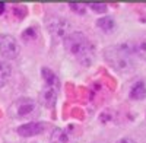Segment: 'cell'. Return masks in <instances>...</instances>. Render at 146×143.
<instances>
[{
    "label": "cell",
    "mask_w": 146,
    "mask_h": 143,
    "mask_svg": "<svg viewBox=\"0 0 146 143\" xmlns=\"http://www.w3.org/2000/svg\"><path fill=\"white\" fill-rule=\"evenodd\" d=\"M16 132L19 136L22 137H34V136H40L45 132V123L42 121H31V123H25L21 124Z\"/></svg>",
    "instance_id": "8992f818"
},
{
    "label": "cell",
    "mask_w": 146,
    "mask_h": 143,
    "mask_svg": "<svg viewBox=\"0 0 146 143\" xmlns=\"http://www.w3.org/2000/svg\"><path fill=\"white\" fill-rule=\"evenodd\" d=\"M45 26L48 29L53 37L56 40H64L66 37L73 32L72 31V23L63 18V16H58V15H50L45 19Z\"/></svg>",
    "instance_id": "277c9868"
},
{
    "label": "cell",
    "mask_w": 146,
    "mask_h": 143,
    "mask_svg": "<svg viewBox=\"0 0 146 143\" xmlns=\"http://www.w3.org/2000/svg\"><path fill=\"white\" fill-rule=\"evenodd\" d=\"M131 54H136L142 60H146V37H139L129 42Z\"/></svg>",
    "instance_id": "9c48e42d"
},
{
    "label": "cell",
    "mask_w": 146,
    "mask_h": 143,
    "mask_svg": "<svg viewBox=\"0 0 146 143\" xmlns=\"http://www.w3.org/2000/svg\"><path fill=\"white\" fill-rule=\"evenodd\" d=\"M12 76V67L7 62H0V88L7 85Z\"/></svg>",
    "instance_id": "7c38bea8"
},
{
    "label": "cell",
    "mask_w": 146,
    "mask_h": 143,
    "mask_svg": "<svg viewBox=\"0 0 146 143\" xmlns=\"http://www.w3.org/2000/svg\"><path fill=\"white\" fill-rule=\"evenodd\" d=\"M5 7H6V5H5V3H0V15H2L3 12H5Z\"/></svg>",
    "instance_id": "e0dca14e"
},
{
    "label": "cell",
    "mask_w": 146,
    "mask_h": 143,
    "mask_svg": "<svg viewBox=\"0 0 146 143\" xmlns=\"http://www.w3.org/2000/svg\"><path fill=\"white\" fill-rule=\"evenodd\" d=\"M129 97H130L131 99H135V101H142V99H145V98H146V85H145V82H142V80L136 82L135 85L131 86Z\"/></svg>",
    "instance_id": "30bf717a"
},
{
    "label": "cell",
    "mask_w": 146,
    "mask_h": 143,
    "mask_svg": "<svg viewBox=\"0 0 146 143\" xmlns=\"http://www.w3.org/2000/svg\"><path fill=\"white\" fill-rule=\"evenodd\" d=\"M89 7H91V10L96 12V13H105L107 12V5H104V3H91Z\"/></svg>",
    "instance_id": "5bb4252c"
},
{
    "label": "cell",
    "mask_w": 146,
    "mask_h": 143,
    "mask_svg": "<svg viewBox=\"0 0 146 143\" xmlns=\"http://www.w3.org/2000/svg\"><path fill=\"white\" fill-rule=\"evenodd\" d=\"M41 75H42V79H44L45 86H50V88H58V86H60L58 77H57V75L54 73L51 69L42 67V69H41Z\"/></svg>",
    "instance_id": "8fae6325"
},
{
    "label": "cell",
    "mask_w": 146,
    "mask_h": 143,
    "mask_svg": "<svg viewBox=\"0 0 146 143\" xmlns=\"http://www.w3.org/2000/svg\"><path fill=\"white\" fill-rule=\"evenodd\" d=\"M69 7H70L72 10H75V12H78V13H85V7H83L82 5H76V3H70V5H69Z\"/></svg>",
    "instance_id": "9a60e30c"
},
{
    "label": "cell",
    "mask_w": 146,
    "mask_h": 143,
    "mask_svg": "<svg viewBox=\"0 0 146 143\" xmlns=\"http://www.w3.org/2000/svg\"><path fill=\"white\" fill-rule=\"evenodd\" d=\"M58 97V88H50V86H44V89L40 93V101L42 105H45L47 108H53L56 105Z\"/></svg>",
    "instance_id": "ba28073f"
},
{
    "label": "cell",
    "mask_w": 146,
    "mask_h": 143,
    "mask_svg": "<svg viewBox=\"0 0 146 143\" xmlns=\"http://www.w3.org/2000/svg\"><path fill=\"white\" fill-rule=\"evenodd\" d=\"M117 143H136L133 139H130V137H123V139H120Z\"/></svg>",
    "instance_id": "2e32d148"
},
{
    "label": "cell",
    "mask_w": 146,
    "mask_h": 143,
    "mask_svg": "<svg viewBox=\"0 0 146 143\" xmlns=\"http://www.w3.org/2000/svg\"><path fill=\"white\" fill-rule=\"evenodd\" d=\"M63 47L69 56H72L75 60H78L83 66H89L94 53H95V47L89 41V38L82 32H72L69 37L63 40Z\"/></svg>",
    "instance_id": "7a4b0ae2"
},
{
    "label": "cell",
    "mask_w": 146,
    "mask_h": 143,
    "mask_svg": "<svg viewBox=\"0 0 146 143\" xmlns=\"http://www.w3.org/2000/svg\"><path fill=\"white\" fill-rule=\"evenodd\" d=\"M38 102L32 98H19L9 107L10 117L16 118V120H31L38 115Z\"/></svg>",
    "instance_id": "3957f363"
},
{
    "label": "cell",
    "mask_w": 146,
    "mask_h": 143,
    "mask_svg": "<svg viewBox=\"0 0 146 143\" xmlns=\"http://www.w3.org/2000/svg\"><path fill=\"white\" fill-rule=\"evenodd\" d=\"M50 142L51 143H76L78 137L73 134L69 128L57 127V128L53 130V133L50 136Z\"/></svg>",
    "instance_id": "52a82bcc"
},
{
    "label": "cell",
    "mask_w": 146,
    "mask_h": 143,
    "mask_svg": "<svg viewBox=\"0 0 146 143\" xmlns=\"http://www.w3.org/2000/svg\"><path fill=\"white\" fill-rule=\"evenodd\" d=\"M102 56H104L105 63L113 70L118 72L121 75H129L136 67L129 42L118 44V45H110L102 51Z\"/></svg>",
    "instance_id": "6da1fadb"
},
{
    "label": "cell",
    "mask_w": 146,
    "mask_h": 143,
    "mask_svg": "<svg viewBox=\"0 0 146 143\" xmlns=\"http://www.w3.org/2000/svg\"><path fill=\"white\" fill-rule=\"evenodd\" d=\"M0 54L6 60H15L21 54V45L13 35L0 34Z\"/></svg>",
    "instance_id": "5b68a950"
},
{
    "label": "cell",
    "mask_w": 146,
    "mask_h": 143,
    "mask_svg": "<svg viewBox=\"0 0 146 143\" xmlns=\"http://www.w3.org/2000/svg\"><path fill=\"white\" fill-rule=\"evenodd\" d=\"M96 26L104 32H111L115 26V22L111 16H102V18H100L98 21H96Z\"/></svg>",
    "instance_id": "4fadbf2b"
}]
</instances>
